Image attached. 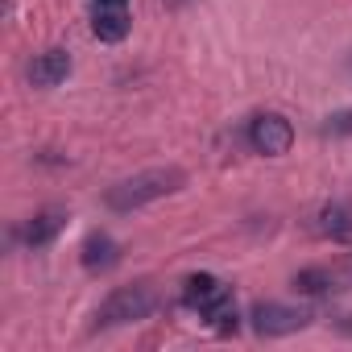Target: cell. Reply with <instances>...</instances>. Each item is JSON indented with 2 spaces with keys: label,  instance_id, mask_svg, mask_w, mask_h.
<instances>
[{
  "label": "cell",
  "instance_id": "cell-1",
  "mask_svg": "<svg viewBox=\"0 0 352 352\" xmlns=\"http://www.w3.org/2000/svg\"><path fill=\"white\" fill-rule=\"evenodd\" d=\"M183 187H187V170L183 166H153V170H141L133 179H120L116 187H108L104 204H108V212L124 216V212H137V208H145L153 199H166V195L183 191Z\"/></svg>",
  "mask_w": 352,
  "mask_h": 352
},
{
  "label": "cell",
  "instance_id": "cell-2",
  "mask_svg": "<svg viewBox=\"0 0 352 352\" xmlns=\"http://www.w3.org/2000/svg\"><path fill=\"white\" fill-rule=\"evenodd\" d=\"M183 307H191L199 319H208L220 336L236 331L241 315H236V298H232V286L220 282L216 274H191L183 282Z\"/></svg>",
  "mask_w": 352,
  "mask_h": 352
},
{
  "label": "cell",
  "instance_id": "cell-3",
  "mask_svg": "<svg viewBox=\"0 0 352 352\" xmlns=\"http://www.w3.org/2000/svg\"><path fill=\"white\" fill-rule=\"evenodd\" d=\"M157 290L149 282H137V286H116L100 311H96V327H124V323H137V319H149L157 311Z\"/></svg>",
  "mask_w": 352,
  "mask_h": 352
},
{
  "label": "cell",
  "instance_id": "cell-4",
  "mask_svg": "<svg viewBox=\"0 0 352 352\" xmlns=\"http://www.w3.org/2000/svg\"><path fill=\"white\" fill-rule=\"evenodd\" d=\"M249 145L265 157H282L294 145V124L282 112H257L249 120Z\"/></svg>",
  "mask_w": 352,
  "mask_h": 352
},
{
  "label": "cell",
  "instance_id": "cell-5",
  "mask_svg": "<svg viewBox=\"0 0 352 352\" xmlns=\"http://www.w3.org/2000/svg\"><path fill=\"white\" fill-rule=\"evenodd\" d=\"M253 331L274 340V336H290V331H302L311 323V311L307 307H290V302H257L253 307Z\"/></svg>",
  "mask_w": 352,
  "mask_h": 352
},
{
  "label": "cell",
  "instance_id": "cell-6",
  "mask_svg": "<svg viewBox=\"0 0 352 352\" xmlns=\"http://www.w3.org/2000/svg\"><path fill=\"white\" fill-rule=\"evenodd\" d=\"M91 34L100 42H124L129 38V0H91Z\"/></svg>",
  "mask_w": 352,
  "mask_h": 352
},
{
  "label": "cell",
  "instance_id": "cell-7",
  "mask_svg": "<svg viewBox=\"0 0 352 352\" xmlns=\"http://www.w3.org/2000/svg\"><path fill=\"white\" fill-rule=\"evenodd\" d=\"M348 286H352V261L311 265V270L294 274V290H302V294H336V290H348Z\"/></svg>",
  "mask_w": 352,
  "mask_h": 352
},
{
  "label": "cell",
  "instance_id": "cell-8",
  "mask_svg": "<svg viewBox=\"0 0 352 352\" xmlns=\"http://www.w3.org/2000/svg\"><path fill=\"white\" fill-rule=\"evenodd\" d=\"M63 228H67V212H63V208H46V212H38L34 220H25V224L17 228V241H21L25 249H46Z\"/></svg>",
  "mask_w": 352,
  "mask_h": 352
},
{
  "label": "cell",
  "instance_id": "cell-9",
  "mask_svg": "<svg viewBox=\"0 0 352 352\" xmlns=\"http://www.w3.org/2000/svg\"><path fill=\"white\" fill-rule=\"evenodd\" d=\"M67 75H71V50H63V46H50V50L34 54V63H30L34 87H58Z\"/></svg>",
  "mask_w": 352,
  "mask_h": 352
},
{
  "label": "cell",
  "instance_id": "cell-10",
  "mask_svg": "<svg viewBox=\"0 0 352 352\" xmlns=\"http://www.w3.org/2000/svg\"><path fill=\"white\" fill-rule=\"evenodd\" d=\"M83 270H91V274H100V270H112L116 261H120V245L108 236V232H91L87 241H83Z\"/></svg>",
  "mask_w": 352,
  "mask_h": 352
},
{
  "label": "cell",
  "instance_id": "cell-11",
  "mask_svg": "<svg viewBox=\"0 0 352 352\" xmlns=\"http://www.w3.org/2000/svg\"><path fill=\"white\" fill-rule=\"evenodd\" d=\"M315 232L331 241H352V208L348 204H323L315 212Z\"/></svg>",
  "mask_w": 352,
  "mask_h": 352
},
{
  "label": "cell",
  "instance_id": "cell-12",
  "mask_svg": "<svg viewBox=\"0 0 352 352\" xmlns=\"http://www.w3.org/2000/svg\"><path fill=\"white\" fill-rule=\"evenodd\" d=\"M319 133H323V137H352V108L331 112V116L319 124Z\"/></svg>",
  "mask_w": 352,
  "mask_h": 352
}]
</instances>
